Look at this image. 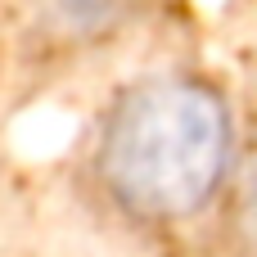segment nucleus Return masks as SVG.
I'll return each mask as SVG.
<instances>
[{
	"instance_id": "f257e3e1",
	"label": "nucleus",
	"mask_w": 257,
	"mask_h": 257,
	"mask_svg": "<svg viewBox=\"0 0 257 257\" xmlns=\"http://www.w3.org/2000/svg\"><path fill=\"white\" fill-rule=\"evenodd\" d=\"M239 154L230 95L190 68L126 81L86 149L95 203L126 230L163 235L217 212Z\"/></svg>"
},
{
	"instance_id": "f03ea898",
	"label": "nucleus",
	"mask_w": 257,
	"mask_h": 257,
	"mask_svg": "<svg viewBox=\"0 0 257 257\" xmlns=\"http://www.w3.org/2000/svg\"><path fill=\"white\" fill-rule=\"evenodd\" d=\"M217 244L226 257H257V131L239 145L217 203Z\"/></svg>"
}]
</instances>
